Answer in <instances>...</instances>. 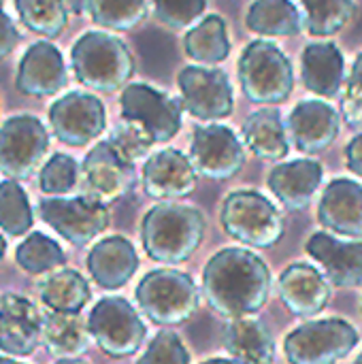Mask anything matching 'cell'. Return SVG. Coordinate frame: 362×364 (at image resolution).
Returning <instances> with one entry per match:
<instances>
[{"mask_svg": "<svg viewBox=\"0 0 362 364\" xmlns=\"http://www.w3.org/2000/svg\"><path fill=\"white\" fill-rule=\"evenodd\" d=\"M203 294L220 318H250L269 301L271 271L250 250H220L203 269Z\"/></svg>", "mask_w": 362, "mask_h": 364, "instance_id": "cell-1", "label": "cell"}, {"mask_svg": "<svg viewBox=\"0 0 362 364\" xmlns=\"http://www.w3.org/2000/svg\"><path fill=\"white\" fill-rule=\"evenodd\" d=\"M207 230L205 215L190 205L175 200L154 205L141 222V243L145 254L164 264L190 260L201 247Z\"/></svg>", "mask_w": 362, "mask_h": 364, "instance_id": "cell-2", "label": "cell"}, {"mask_svg": "<svg viewBox=\"0 0 362 364\" xmlns=\"http://www.w3.org/2000/svg\"><path fill=\"white\" fill-rule=\"evenodd\" d=\"M70 64L81 85L105 94L124 90L134 75V58L128 45L119 36L100 30L83 32L75 41Z\"/></svg>", "mask_w": 362, "mask_h": 364, "instance_id": "cell-3", "label": "cell"}, {"mask_svg": "<svg viewBox=\"0 0 362 364\" xmlns=\"http://www.w3.org/2000/svg\"><path fill=\"white\" fill-rule=\"evenodd\" d=\"M241 90L254 105L275 107L294 92V70L288 55L269 38L252 41L239 58Z\"/></svg>", "mask_w": 362, "mask_h": 364, "instance_id": "cell-4", "label": "cell"}, {"mask_svg": "<svg viewBox=\"0 0 362 364\" xmlns=\"http://www.w3.org/2000/svg\"><path fill=\"white\" fill-rule=\"evenodd\" d=\"M220 224L235 241L258 250L273 247L286 232L280 209L256 190H237L224 198Z\"/></svg>", "mask_w": 362, "mask_h": 364, "instance_id": "cell-5", "label": "cell"}, {"mask_svg": "<svg viewBox=\"0 0 362 364\" xmlns=\"http://www.w3.org/2000/svg\"><path fill=\"white\" fill-rule=\"evenodd\" d=\"M137 303L154 324H186L198 309V288L192 277L177 269H156L137 286Z\"/></svg>", "mask_w": 362, "mask_h": 364, "instance_id": "cell-6", "label": "cell"}, {"mask_svg": "<svg viewBox=\"0 0 362 364\" xmlns=\"http://www.w3.org/2000/svg\"><path fill=\"white\" fill-rule=\"evenodd\" d=\"M356 343L358 331L350 322L329 318L294 328L284 341V352L290 364H337Z\"/></svg>", "mask_w": 362, "mask_h": 364, "instance_id": "cell-7", "label": "cell"}, {"mask_svg": "<svg viewBox=\"0 0 362 364\" xmlns=\"http://www.w3.org/2000/svg\"><path fill=\"white\" fill-rule=\"evenodd\" d=\"M87 328L96 346L111 358L137 354L147 335L145 322L122 296L100 299L90 311Z\"/></svg>", "mask_w": 362, "mask_h": 364, "instance_id": "cell-8", "label": "cell"}, {"mask_svg": "<svg viewBox=\"0 0 362 364\" xmlns=\"http://www.w3.org/2000/svg\"><path fill=\"white\" fill-rule=\"evenodd\" d=\"M122 119L141 126L156 143H166L181 130V98L147 83H128L119 96Z\"/></svg>", "mask_w": 362, "mask_h": 364, "instance_id": "cell-9", "label": "cell"}, {"mask_svg": "<svg viewBox=\"0 0 362 364\" xmlns=\"http://www.w3.org/2000/svg\"><path fill=\"white\" fill-rule=\"evenodd\" d=\"M49 149V132L34 115H13L0 126V173L6 179H28Z\"/></svg>", "mask_w": 362, "mask_h": 364, "instance_id": "cell-10", "label": "cell"}, {"mask_svg": "<svg viewBox=\"0 0 362 364\" xmlns=\"http://www.w3.org/2000/svg\"><path fill=\"white\" fill-rule=\"evenodd\" d=\"M41 220L70 245H87L109 226L107 205L90 196H47L38 203Z\"/></svg>", "mask_w": 362, "mask_h": 364, "instance_id": "cell-11", "label": "cell"}, {"mask_svg": "<svg viewBox=\"0 0 362 364\" xmlns=\"http://www.w3.org/2000/svg\"><path fill=\"white\" fill-rule=\"evenodd\" d=\"M183 109L201 122H218L233 113V83L222 68L186 66L177 75Z\"/></svg>", "mask_w": 362, "mask_h": 364, "instance_id": "cell-12", "label": "cell"}, {"mask_svg": "<svg viewBox=\"0 0 362 364\" xmlns=\"http://www.w3.org/2000/svg\"><path fill=\"white\" fill-rule=\"evenodd\" d=\"M190 160L201 177L224 181L243 168L245 143L228 126H196L190 145Z\"/></svg>", "mask_w": 362, "mask_h": 364, "instance_id": "cell-13", "label": "cell"}, {"mask_svg": "<svg viewBox=\"0 0 362 364\" xmlns=\"http://www.w3.org/2000/svg\"><path fill=\"white\" fill-rule=\"evenodd\" d=\"M81 179L85 196L109 207L132 190L137 179L134 162L124 158L107 139L96 143L83 158Z\"/></svg>", "mask_w": 362, "mask_h": 364, "instance_id": "cell-14", "label": "cell"}, {"mask_svg": "<svg viewBox=\"0 0 362 364\" xmlns=\"http://www.w3.org/2000/svg\"><path fill=\"white\" fill-rule=\"evenodd\" d=\"M49 126L60 143L83 147L105 132L107 111L98 96L68 92L49 107Z\"/></svg>", "mask_w": 362, "mask_h": 364, "instance_id": "cell-15", "label": "cell"}, {"mask_svg": "<svg viewBox=\"0 0 362 364\" xmlns=\"http://www.w3.org/2000/svg\"><path fill=\"white\" fill-rule=\"evenodd\" d=\"M141 179L149 198L169 203L190 196L196 188L198 173L183 151L162 149L145 160Z\"/></svg>", "mask_w": 362, "mask_h": 364, "instance_id": "cell-16", "label": "cell"}, {"mask_svg": "<svg viewBox=\"0 0 362 364\" xmlns=\"http://www.w3.org/2000/svg\"><path fill=\"white\" fill-rule=\"evenodd\" d=\"M66 64L53 43L38 41L26 49L15 75L17 92L34 98H45L58 94L66 85Z\"/></svg>", "mask_w": 362, "mask_h": 364, "instance_id": "cell-17", "label": "cell"}, {"mask_svg": "<svg viewBox=\"0 0 362 364\" xmlns=\"http://www.w3.org/2000/svg\"><path fill=\"white\" fill-rule=\"evenodd\" d=\"M294 147L307 156L329 149L341 128V117L326 100H301L286 122Z\"/></svg>", "mask_w": 362, "mask_h": 364, "instance_id": "cell-18", "label": "cell"}, {"mask_svg": "<svg viewBox=\"0 0 362 364\" xmlns=\"http://www.w3.org/2000/svg\"><path fill=\"white\" fill-rule=\"evenodd\" d=\"M43 341V318L30 299L4 294L0 299V350L11 356H30Z\"/></svg>", "mask_w": 362, "mask_h": 364, "instance_id": "cell-19", "label": "cell"}, {"mask_svg": "<svg viewBox=\"0 0 362 364\" xmlns=\"http://www.w3.org/2000/svg\"><path fill=\"white\" fill-rule=\"evenodd\" d=\"M280 296L286 309L297 318H312L320 314L331 301V282L312 264H290L282 271Z\"/></svg>", "mask_w": 362, "mask_h": 364, "instance_id": "cell-20", "label": "cell"}, {"mask_svg": "<svg viewBox=\"0 0 362 364\" xmlns=\"http://www.w3.org/2000/svg\"><path fill=\"white\" fill-rule=\"evenodd\" d=\"M305 252L322 264L333 286L358 288L362 284V241L346 243L329 232H316L305 243Z\"/></svg>", "mask_w": 362, "mask_h": 364, "instance_id": "cell-21", "label": "cell"}, {"mask_svg": "<svg viewBox=\"0 0 362 364\" xmlns=\"http://www.w3.org/2000/svg\"><path fill=\"white\" fill-rule=\"evenodd\" d=\"M318 220L324 228L362 239V186L354 179H333L322 192Z\"/></svg>", "mask_w": 362, "mask_h": 364, "instance_id": "cell-22", "label": "cell"}, {"mask_svg": "<svg viewBox=\"0 0 362 364\" xmlns=\"http://www.w3.org/2000/svg\"><path fill=\"white\" fill-rule=\"evenodd\" d=\"M322 164L312 158L275 164L269 173V190L290 211H303L312 205L316 192L322 186Z\"/></svg>", "mask_w": 362, "mask_h": 364, "instance_id": "cell-23", "label": "cell"}, {"mask_svg": "<svg viewBox=\"0 0 362 364\" xmlns=\"http://www.w3.org/2000/svg\"><path fill=\"white\" fill-rule=\"evenodd\" d=\"M87 271L92 279L105 290L124 288L139 269L134 245L124 237H107L98 241L87 254Z\"/></svg>", "mask_w": 362, "mask_h": 364, "instance_id": "cell-24", "label": "cell"}, {"mask_svg": "<svg viewBox=\"0 0 362 364\" xmlns=\"http://www.w3.org/2000/svg\"><path fill=\"white\" fill-rule=\"evenodd\" d=\"M301 77L309 92L335 98L346 83V58L331 41L309 43L301 55Z\"/></svg>", "mask_w": 362, "mask_h": 364, "instance_id": "cell-25", "label": "cell"}, {"mask_svg": "<svg viewBox=\"0 0 362 364\" xmlns=\"http://www.w3.org/2000/svg\"><path fill=\"white\" fill-rule=\"evenodd\" d=\"M243 143L260 160H284L290 151L288 128L275 107H265L247 115L243 124Z\"/></svg>", "mask_w": 362, "mask_h": 364, "instance_id": "cell-26", "label": "cell"}, {"mask_svg": "<svg viewBox=\"0 0 362 364\" xmlns=\"http://www.w3.org/2000/svg\"><path fill=\"white\" fill-rule=\"evenodd\" d=\"M222 339L230 358L243 364H271L275 358V341L260 320H228Z\"/></svg>", "mask_w": 362, "mask_h": 364, "instance_id": "cell-27", "label": "cell"}, {"mask_svg": "<svg viewBox=\"0 0 362 364\" xmlns=\"http://www.w3.org/2000/svg\"><path fill=\"white\" fill-rule=\"evenodd\" d=\"M183 51L196 64H220L230 55L228 26L220 15H207L183 36Z\"/></svg>", "mask_w": 362, "mask_h": 364, "instance_id": "cell-28", "label": "cell"}, {"mask_svg": "<svg viewBox=\"0 0 362 364\" xmlns=\"http://www.w3.org/2000/svg\"><path fill=\"white\" fill-rule=\"evenodd\" d=\"M90 328L81 314L51 311L43 320V343L49 354L58 358H77L87 350Z\"/></svg>", "mask_w": 362, "mask_h": 364, "instance_id": "cell-29", "label": "cell"}, {"mask_svg": "<svg viewBox=\"0 0 362 364\" xmlns=\"http://www.w3.org/2000/svg\"><path fill=\"white\" fill-rule=\"evenodd\" d=\"M245 26L267 38L294 36L303 28V19L292 0H254L245 15Z\"/></svg>", "mask_w": 362, "mask_h": 364, "instance_id": "cell-30", "label": "cell"}, {"mask_svg": "<svg viewBox=\"0 0 362 364\" xmlns=\"http://www.w3.org/2000/svg\"><path fill=\"white\" fill-rule=\"evenodd\" d=\"M38 294H41V303L49 311H58V314H79L92 296L87 279L73 269H62L58 273H51L41 284Z\"/></svg>", "mask_w": 362, "mask_h": 364, "instance_id": "cell-31", "label": "cell"}, {"mask_svg": "<svg viewBox=\"0 0 362 364\" xmlns=\"http://www.w3.org/2000/svg\"><path fill=\"white\" fill-rule=\"evenodd\" d=\"M15 11L21 23L43 38H55L68 26L64 0H15Z\"/></svg>", "mask_w": 362, "mask_h": 364, "instance_id": "cell-32", "label": "cell"}, {"mask_svg": "<svg viewBox=\"0 0 362 364\" xmlns=\"http://www.w3.org/2000/svg\"><path fill=\"white\" fill-rule=\"evenodd\" d=\"M305 9V28L314 36H333L341 32L356 15L354 0H301Z\"/></svg>", "mask_w": 362, "mask_h": 364, "instance_id": "cell-33", "label": "cell"}, {"mask_svg": "<svg viewBox=\"0 0 362 364\" xmlns=\"http://www.w3.org/2000/svg\"><path fill=\"white\" fill-rule=\"evenodd\" d=\"M15 262L28 275H45L66 262L62 247L43 232H30L15 250Z\"/></svg>", "mask_w": 362, "mask_h": 364, "instance_id": "cell-34", "label": "cell"}, {"mask_svg": "<svg viewBox=\"0 0 362 364\" xmlns=\"http://www.w3.org/2000/svg\"><path fill=\"white\" fill-rule=\"evenodd\" d=\"M92 21L105 30H132L147 17V0H87Z\"/></svg>", "mask_w": 362, "mask_h": 364, "instance_id": "cell-35", "label": "cell"}, {"mask_svg": "<svg viewBox=\"0 0 362 364\" xmlns=\"http://www.w3.org/2000/svg\"><path fill=\"white\" fill-rule=\"evenodd\" d=\"M34 224V213L26 190L15 179L0 181V228L11 237L28 235Z\"/></svg>", "mask_w": 362, "mask_h": 364, "instance_id": "cell-36", "label": "cell"}, {"mask_svg": "<svg viewBox=\"0 0 362 364\" xmlns=\"http://www.w3.org/2000/svg\"><path fill=\"white\" fill-rule=\"evenodd\" d=\"M79 164L68 154H53L38 175V188L47 196H64L77 188L79 181Z\"/></svg>", "mask_w": 362, "mask_h": 364, "instance_id": "cell-37", "label": "cell"}, {"mask_svg": "<svg viewBox=\"0 0 362 364\" xmlns=\"http://www.w3.org/2000/svg\"><path fill=\"white\" fill-rule=\"evenodd\" d=\"M154 15L171 30L190 28L207 9V0H151Z\"/></svg>", "mask_w": 362, "mask_h": 364, "instance_id": "cell-38", "label": "cell"}, {"mask_svg": "<svg viewBox=\"0 0 362 364\" xmlns=\"http://www.w3.org/2000/svg\"><path fill=\"white\" fill-rule=\"evenodd\" d=\"M137 364H190V354L175 331H160Z\"/></svg>", "mask_w": 362, "mask_h": 364, "instance_id": "cell-39", "label": "cell"}, {"mask_svg": "<svg viewBox=\"0 0 362 364\" xmlns=\"http://www.w3.org/2000/svg\"><path fill=\"white\" fill-rule=\"evenodd\" d=\"M109 141H111V145H113L124 158H128L130 162H137V160L145 158L147 151H149V149L154 147V143H156L141 126H137V124H132V122H126V119H122V124L115 126V130L111 132Z\"/></svg>", "mask_w": 362, "mask_h": 364, "instance_id": "cell-40", "label": "cell"}, {"mask_svg": "<svg viewBox=\"0 0 362 364\" xmlns=\"http://www.w3.org/2000/svg\"><path fill=\"white\" fill-rule=\"evenodd\" d=\"M341 109H344V119L348 126L362 128V53L356 55L352 64Z\"/></svg>", "mask_w": 362, "mask_h": 364, "instance_id": "cell-41", "label": "cell"}, {"mask_svg": "<svg viewBox=\"0 0 362 364\" xmlns=\"http://www.w3.org/2000/svg\"><path fill=\"white\" fill-rule=\"evenodd\" d=\"M17 45H19V32H17L13 19L4 13L2 0H0V60L11 55Z\"/></svg>", "mask_w": 362, "mask_h": 364, "instance_id": "cell-42", "label": "cell"}, {"mask_svg": "<svg viewBox=\"0 0 362 364\" xmlns=\"http://www.w3.org/2000/svg\"><path fill=\"white\" fill-rule=\"evenodd\" d=\"M346 164H348V168H350L354 175L362 177V132L361 134H356V136L348 143V147H346Z\"/></svg>", "mask_w": 362, "mask_h": 364, "instance_id": "cell-43", "label": "cell"}, {"mask_svg": "<svg viewBox=\"0 0 362 364\" xmlns=\"http://www.w3.org/2000/svg\"><path fill=\"white\" fill-rule=\"evenodd\" d=\"M68 15H81L83 11H87V0H64Z\"/></svg>", "mask_w": 362, "mask_h": 364, "instance_id": "cell-44", "label": "cell"}, {"mask_svg": "<svg viewBox=\"0 0 362 364\" xmlns=\"http://www.w3.org/2000/svg\"><path fill=\"white\" fill-rule=\"evenodd\" d=\"M203 364H243L241 360H235V358H211V360H205Z\"/></svg>", "mask_w": 362, "mask_h": 364, "instance_id": "cell-45", "label": "cell"}, {"mask_svg": "<svg viewBox=\"0 0 362 364\" xmlns=\"http://www.w3.org/2000/svg\"><path fill=\"white\" fill-rule=\"evenodd\" d=\"M55 364H87L85 360H81V358H60Z\"/></svg>", "mask_w": 362, "mask_h": 364, "instance_id": "cell-46", "label": "cell"}, {"mask_svg": "<svg viewBox=\"0 0 362 364\" xmlns=\"http://www.w3.org/2000/svg\"><path fill=\"white\" fill-rule=\"evenodd\" d=\"M4 254H6V239L0 235V262H2V258H4Z\"/></svg>", "mask_w": 362, "mask_h": 364, "instance_id": "cell-47", "label": "cell"}, {"mask_svg": "<svg viewBox=\"0 0 362 364\" xmlns=\"http://www.w3.org/2000/svg\"><path fill=\"white\" fill-rule=\"evenodd\" d=\"M0 364H23V363H19V360H13V358H4V356H0Z\"/></svg>", "mask_w": 362, "mask_h": 364, "instance_id": "cell-48", "label": "cell"}, {"mask_svg": "<svg viewBox=\"0 0 362 364\" xmlns=\"http://www.w3.org/2000/svg\"><path fill=\"white\" fill-rule=\"evenodd\" d=\"M354 364H362V352H361V356H358V358L354 360Z\"/></svg>", "mask_w": 362, "mask_h": 364, "instance_id": "cell-49", "label": "cell"}]
</instances>
